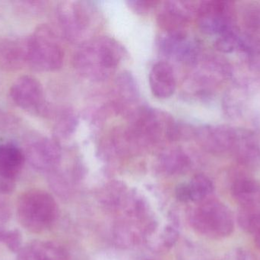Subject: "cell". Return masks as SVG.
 Listing matches in <instances>:
<instances>
[{
  "label": "cell",
  "instance_id": "obj_25",
  "mask_svg": "<svg viewBox=\"0 0 260 260\" xmlns=\"http://www.w3.org/2000/svg\"><path fill=\"white\" fill-rule=\"evenodd\" d=\"M127 4L133 12L140 15H144L148 13L153 8L157 6L159 2L151 1V0H134V1H128Z\"/></svg>",
  "mask_w": 260,
  "mask_h": 260
},
{
  "label": "cell",
  "instance_id": "obj_19",
  "mask_svg": "<svg viewBox=\"0 0 260 260\" xmlns=\"http://www.w3.org/2000/svg\"><path fill=\"white\" fill-rule=\"evenodd\" d=\"M159 165L165 172L177 174L187 169L189 165V157L182 150H170L160 156Z\"/></svg>",
  "mask_w": 260,
  "mask_h": 260
},
{
  "label": "cell",
  "instance_id": "obj_11",
  "mask_svg": "<svg viewBox=\"0 0 260 260\" xmlns=\"http://www.w3.org/2000/svg\"><path fill=\"white\" fill-rule=\"evenodd\" d=\"M160 50L165 56L186 64H194L198 59L199 47L188 39L186 34H165L159 41Z\"/></svg>",
  "mask_w": 260,
  "mask_h": 260
},
{
  "label": "cell",
  "instance_id": "obj_28",
  "mask_svg": "<svg viewBox=\"0 0 260 260\" xmlns=\"http://www.w3.org/2000/svg\"><path fill=\"white\" fill-rule=\"evenodd\" d=\"M253 236H254L255 244L260 249V230L257 233L255 234Z\"/></svg>",
  "mask_w": 260,
  "mask_h": 260
},
{
  "label": "cell",
  "instance_id": "obj_16",
  "mask_svg": "<svg viewBox=\"0 0 260 260\" xmlns=\"http://www.w3.org/2000/svg\"><path fill=\"white\" fill-rule=\"evenodd\" d=\"M232 195L242 207H253L260 203V186L250 178H240L232 187Z\"/></svg>",
  "mask_w": 260,
  "mask_h": 260
},
{
  "label": "cell",
  "instance_id": "obj_10",
  "mask_svg": "<svg viewBox=\"0 0 260 260\" xmlns=\"http://www.w3.org/2000/svg\"><path fill=\"white\" fill-rule=\"evenodd\" d=\"M28 66V37L0 38V69L13 72Z\"/></svg>",
  "mask_w": 260,
  "mask_h": 260
},
{
  "label": "cell",
  "instance_id": "obj_2",
  "mask_svg": "<svg viewBox=\"0 0 260 260\" xmlns=\"http://www.w3.org/2000/svg\"><path fill=\"white\" fill-rule=\"evenodd\" d=\"M20 224L32 233H41L52 227L58 216V207L51 195L32 189L20 196L17 203Z\"/></svg>",
  "mask_w": 260,
  "mask_h": 260
},
{
  "label": "cell",
  "instance_id": "obj_23",
  "mask_svg": "<svg viewBox=\"0 0 260 260\" xmlns=\"http://www.w3.org/2000/svg\"><path fill=\"white\" fill-rule=\"evenodd\" d=\"M0 241L3 242L10 251L18 253L21 250L22 237L18 229L11 230H0Z\"/></svg>",
  "mask_w": 260,
  "mask_h": 260
},
{
  "label": "cell",
  "instance_id": "obj_1",
  "mask_svg": "<svg viewBox=\"0 0 260 260\" xmlns=\"http://www.w3.org/2000/svg\"><path fill=\"white\" fill-rule=\"evenodd\" d=\"M126 53L124 47L117 40L99 37L81 44L75 53L73 64L84 77L104 81L115 72Z\"/></svg>",
  "mask_w": 260,
  "mask_h": 260
},
{
  "label": "cell",
  "instance_id": "obj_21",
  "mask_svg": "<svg viewBox=\"0 0 260 260\" xmlns=\"http://www.w3.org/2000/svg\"><path fill=\"white\" fill-rule=\"evenodd\" d=\"M238 224L241 228L254 235L260 230V208L242 207L238 214Z\"/></svg>",
  "mask_w": 260,
  "mask_h": 260
},
{
  "label": "cell",
  "instance_id": "obj_24",
  "mask_svg": "<svg viewBox=\"0 0 260 260\" xmlns=\"http://www.w3.org/2000/svg\"><path fill=\"white\" fill-rule=\"evenodd\" d=\"M243 18L244 24L249 28H260V4L253 3L249 5L244 10Z\"/></svg>",
  "mask_w": 260,
  "mask_h": 260
},
{
  "label": "cell",
  "instance_id": "obj_8",
  "mask_svg": "<svg viewBox=\"0 0 260 260\" xmlns=\"http://www.w3.org/2000/svg\"><path fill=\"white\" fill-rule=\"evenodd\" d=\"M24 156L35 169L50 172L60 163L62 152L56 139L39 136L29 140Z\"/></svg>",
  "mask_w": 260,
  "mask_h": 260
},
{
  "label": "cell",
  "instance_id": "obj_4",
  "mask_svg": "<svg viewBox=\"0 0 260 260\" xmlns=\"http://www.w3.org/2000/svg\"><path fill=\"white\" fill-rule=\"evenodd\" d=\"M56 16L65 38L71 42H80L92 32L96 11L88 2H63L58 6Z\"/></svg>",
  "mask_w": 260,
  "mask_h": 260
},
{
  "label": "cell",
  "instance_id": "obj_26",
  "mask_svg": "<svg viewBox=\"0 0 260 260\" xmlns=\"http://www.w3.org/2000/svg\"><path fill=\"white\" fill-rule=\"evenodd\" d=\"M176 195L180 201H184V203L190 201V194H189L188 183H182L179 185L176 189Z\"/></svg>",
  "mask_w": 260,
  "mask_h": 260
},
{
  "label": "cell",
  "instance_id": "obj_7",
  "mask_svg": "<svg viewBox=\"0 0 260 260\" xmlns=\"http://www.w3.org/2000/svg\"><path fill=\"white\" fill-rule=\"evenodd\" d=\"M197 15L199 27L206 35H220L234 26L230 2H203L197 9Z\"/></svg>",
  "mask_w": 260,
  "mask_h": 260
},
{
  "label": "cell",
  "instance_id": "obj_15",
  "mask_svg": "<svg viewBox=\"0 0 260 260\" xmlns=\"http://www.w3.org/2000/svg\"><path fill=\"white\" fill-rule=\"evenodd\" d=\"M25 156L15 145L0 146V178L15 181L24 166Z\"/></svg>",
  "mask_w": 260,
  "mask_h": 260
},
{
  "label": "cell",
  "instance_id": "obj_29",
  "mask_svg": "<svg viewBox=\"0 0 260 260\" xmlns=\"http://www.w3.org/2000/svg\"><path fill=\"white\" fill-rule=\"evenodd\" d=\"M259 207L260 208V203H259Z\"/></svg>",
  "mask_w": 260,
  "mask_h": 260
},
{
  "label": "cell",
  "instance_id": "obj_14",
  "mask_svg": "<svg viewBox=\"0 0 260 260\" xmlns=\"http://www.w3.org/2000/svg\"><path fill=\"white\" fill-rule=\"evenodd\" d=\"M17 260H67L64 249L50 241H34L22 247Z\"/></svg>",
  "mask_w": 260,
  "mask_h": 260
},
{
  "label": "cell",
  "instance_id": "obj_22",
  "mask_svg": "<svg viewBox=\"0 0 260 260\" xmlns=\"http://www.w3.org/2000/svg\"><path fill=\"white\" fill-rule=\"evenodd\" d=\"M241 36L234 26L229 27L222 33L215 41L217 50L222 53H231L239 49L241 44Z\"/></svg>",
  "mask_w": 260,
  "mask_h": 260
},
{
  "label": "cell",
  "instance_id": "obj_6",
  "mask_svg": "<svg viewBox=\"0 0 260 260\" xmlns=\"http://www.w3.org/2000/svg\"><path fill=\"white\" fill-rule=\"evenodd\" d=\"M10 97L21 109L42 116H52L55 109L44 99V90L38 79L31 76L18 78L10 89Z\"/></svg>",
  "mask_w": 260,
  "mask_h": 260
},
{
  "label": "cell",
  "instance_id": "obj_9",
  "mask_svg": "<svg viewBox=\"0 0 260 260\" xmlns=\"http://www.w3.org/2000/svg\"><path fill=\"white\" fill-rule=\"evenodd\" d=\"M194 12V6L189 2H165L157 14V24L166 34H186Z\"/></svg>",
  "mask_w": 260,
  "mask_h": 260
},
{
  "label": "cell",
  "instance_id": "obj_3",
  "mask_svg": "<svg viewBox=\"0 0 260 260\" xmlns=\"http://www.w3.org/2000/svg\"><path fill=\"white\" fill-rule=\"evenodd\" d=\"M63 61V48L56 32L47 24L38 26L28 37L29 67L35 71H55Z\"/></svg>",
  "mask_w": 260,
  "mask_h": 260
},
{
  "label": "cell",
  "instance_id": "obj_5",
  "mask_svg": "<svg viewBox=\"0 0 260 260\" xmlns=\"http://www.w3.org/2000/svg\"><path fill=\"white\" fill-rule=\"evenodd\" d=\"M192 227L211 238L229 236L234 230V220L229 209L220 201L206 199L194 209L190 216Z\"/></svg>",
  "mask_w": 260,
  "mask_h": 260
},
{
  "label": "cell",
  "instance_id": "obj_18",
  "mask_svg": "<svg viewBox=\"0 0 260 260\" xmlns=\"http://www.w3.org/2000/svg\"><path fill=\"white\" fill-rule=\"evenodd\" d=\"M56 123L54 125V134L56 140H66L74 134L78 124L77 114L70 108L56 111L54 114Z\"/></svg>",
  "mask_w": 260,
  "mask_h": 260
},
{
  "label": "cell",
  "instance_id": "obj_17",
  "mask_svg": "<svg viewBox=\"0 0 260 260\" xmlns=\"http://www.w3.org/2000/svg\"><path fill=\"white\" fill-rule=\"evenodd\" d=\"M117 94L120 101L114 105L116 111H125L129 105H133L139 98V88L133 75L128 72H123L116 81Z\"/></svg>",
  "mask_w": 260,
  "mask_h": 260
},
{
  "label": "cell",
  "instance_id": "obj_27",
  "mask_svg": "<svg viewBox=\"0 0 260 260\" xmlns=\"http://www.w3.org/2000/svg\"><path fill=\"white\" fill-rule=\"evenodd\" d=\"M15 181L0 178V192L3 193H10L15 189Z\"/></svg>",
  "mask_w": 260,
  "mask_h": 260
},
{
  "label": "cell",
  "instance_id": "obj_13",
  "mask_svg": "<svg viewBox=\"0 0 260 260\" xmlns=\"http://www.w3.org/2000/svg\"><path fill=\"white\" fill-rule=\"evenodd\" d=\"M148 81L153 96L158 99H168L175 93V74L168 63L158 62L154 64L150 71Z\"/></svg>",
  "mask_w": 260,
  "mask_h": 260
},
{
  "label": "cell",
  "instance_id": "obj_12",
  "mask_svg": "<svg viewBox=\"0 0 260 260\" xmlns=\"http://www.w3.org/2000/svg\"><path fill=\"white\" fill-rule=\"evenodd\" d=\"M236 131L226 126H205L196 131L203 148L212 154H223L232 150Z\"/></svg>",
  "mask_w": 260,
  "mask_h": 260
},
{
  "label": "cell",
  "instance_id": "obj_20",
  "mask_svg": "<svg viewBox=\"0 0 260 260\" xmlns=\"http://www.w3.org/2000/svg\"><path fill=\"white\" fill-rule=\"evenodd\" d=\"M190 201L202 203L208 199V197L213 192L214 186L210 179L203 174L195 176L188 183Z\"/></svg>",
  "mask_w": 260,
  "mask_h": 260
}]
</instances>
